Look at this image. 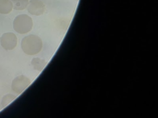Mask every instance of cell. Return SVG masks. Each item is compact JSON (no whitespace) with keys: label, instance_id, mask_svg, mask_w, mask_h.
<instances>
[{"label":"cell","instance_id":"cell-1","mask_svg":"<svg viewBox=\"0 0 158 118\" xmlns=\"http://www.w3.org/2000/svg\"><path fill=\"white\" fill-rule=\"evenodd\" d=\"M43 42L41 38L34 34L24 37L21 41V48L23 52L28 55L38 53L42 49Z\"/></svg>","mask_w":158,"mask_h":118},{"label":"cell","instance_id":"cell-2","mask_svg":"<svg viewBox=\"0 0 158 118\" xmlns=\"http://www.w3.org/2000/svg\"><path fill=\"white\" fill-rule=\"evenodd\" d=\"M32 18L27 14L17 15L13 22L14 30L19 34H23L30 32L33 27Z\"/></svg>","mask_w":158,"mask_h":118},{"label":"cell","instance_id":"cell-3","mask_svg":"<svg viewBox=\"0 0 158 118\" xmlns=\"http://www.w3.org/2000/svg\"><path fill=\"white\" fill-rule=\"evenodd\" d=\"M30 80L24 75L16 77L12 82L11 88L15 93L20 94L23 92L30 84Z\"/></svg>","mask_w":158,"mask_h":118},{"label":"cell","instance_id":"cell-4","mask_svg":"<svg viewBox=\"0 0 158 118\" xmlns=\"http://www.w3.org/2000/svg\"><path fill=\"white\" fill-rule=\"evenodd\" d=\"M0 43L3 49L6 50H11L17 44V37L13 33H5L1 36Z\"/></svg>","mask_w":158,"mask_h":118},{"label":"cell","instance_id":"cell-5","mask_svg":"<svg viewBox=\"0 0 158 118\" xmlns=\"http://www.w3.org/2000/svg\"><path fill=\"white\" fill-rule=\"evenodd\" d=\"M27 7L30 14L36 16L42 15L45 11V5L41 0H31Z\"/></svg>","mask_w":158,"mask_h":118},{"label":"cell","instance_id":"cell-6","mask_svg":"<svg viewBox=\"0 0 158 118\" xmlns=\"http://www.w3.org/2000/svg\"><path fill=\"white\" fill-rule=\"evenodd\" d=\"M13 9V5L10 0H0V14H8Z\"/></svg>","mask_w":158,"mask_h":118},{"label":"cell","instance_id":"cell-7","mask_svg":"<svg viewBox=\"0 0 158 118\" xmlns=\"http://www.w3.org/2000/svg\"><path fill=\"white\" fill-rule=\"evenodd\" d=\"M13 8L17 10H22L27 8L29 0H10Z\"/></svg>","mask_w":158,"mask_h":118},{"label":"cell","instance_id":"cell-8","mask_svg":"<svg viewBox=\"0 0 158 118\" xmlns=\"http://www.w3.org/2000/svg\"><path fill=\"white\" fill-rule=\"evenodd\" d=\"M31 63L34 69H36L38 71L42 70L44 68L46 64V61L44 60H42L40 58H34L32 60Z\"/></svg>","mask_w":158,"mask_h":118},{"label":"cell","instance_id":"cell-9","mask_svg":"<svg viewBox=\"0 0 158 118\" xmlns=\"http://www.w3.org/2000/svg\"><path fill=\"white\" fill-rule=\"evenodd\" d=\"M15 98H16V96L13 94H7L4 95L2 97L1 100V106L2 108L6 107L11 101H12Z\"/></svg>","mask_w":158,"mask_h":118},{"label":"cell","instance_id":"cell-10","mask_svg":"<svg viewBox=\"0 0 158 118\" xmlns=\"http://www.w3.org/2000/svg\"><path fill=\"white\" fill-rule=\"evenodd\" d=\"M75 1H78V0H75Z\"/></svg>","mask_w":158,"mask_h":118}]
</instances>
